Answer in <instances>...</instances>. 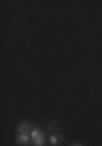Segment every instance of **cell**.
<instances>
[{
    "instance_id": "obj_1",
    "label": "cell",
    "mask_w": 102,
    "mask_h": 146,
    "mask_svg": "<svg viewBox=\"0 0 102 146\" xmlns=\"http://www.w3.org/2000/svg\"><path fill=\"white\" fill-rule=\"evenodd\" d=\"M31 138H32L34 146H44V143H46V140H47L44 130H41V128H34V130L31 131Z\"/></svg>"
},
{
    "instance_id": "obj_2",
    "label": "cell",
    "mask_w": 102,
    "mask_h": 146,
    "mask_svg": "<svg viewBox=\"0 0 102 146\" xmlns=\"http://www.w3.org/2000/svg\"><path fill=\"white\" fill-rule=\"evenodd\" d=\"M32 130H34V128H32L31 123H28V122H23V123H20V127H18V131H20V133H26V135H31Z\"/></svg>"
},
{
    "instance_id": "obj_3",
    "label": "cell",
    "mask_w": 102,
    "mask_h": 146,
    "mask_svg": "<svg viewBox=\"0 0 102 146\" xmlns=\"http://www.w3.org/2000/svg\"><path fill=\"white\" fill-rule=\"evenodd\" d=\"M49 140H50V145L52 146H58L62 141H63V136H62L60 133H55V135H50Z\"/></svg>"
},
{
    "instance_id": "obj_4",
    "label": "cell",
    "mask_w": 102,
    "mask_h": 146,
    "mask_svg": "<svg viewBox=\"0 0 102 146\" xmlns=\"http://www.w3.org/2000/svg\"><path fill=\"white\" fill-rule=\"evenodd\" d=\"M16 141H18L20 145L26 146L28 143H29V136L26 135V133H18V136H16Z\"/></svg>"
},
{
    "instance_id": "obj_5",
    "label": "cell",
    "mask_w": 102,
    "mask_h": 146,
    "mask_svg": "<svg viewBox=\"0 0 102 146\" xmlns=\"http://www.w3.org/2000/svg\"><path fill=\"white\" fill-rule=\"evenodd\" d=\"M47 133H50V135H55V133H58V125H57L55 122H52V123H49L47 125Z\"/></svg>"
},
{
    "instance_id": "obj_6",
    "label": "cell",
    "mask_w": 102,
    "mask_h": 146,
    "mask_svg": "<svg viewBox=\"0 0 102 146\" xmlns=\"http://www.w3.org/2000/svg\"><path fill=\"white\" fill-rule=\"evenodd\" d=\"M73 146H79V145H73Z\"/></svg>"
}]
</instances>
